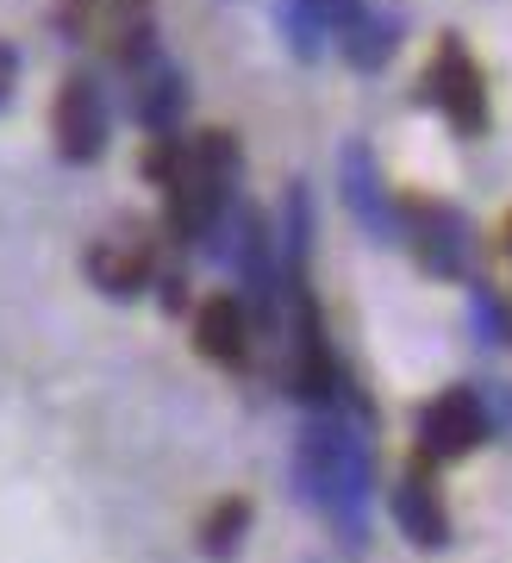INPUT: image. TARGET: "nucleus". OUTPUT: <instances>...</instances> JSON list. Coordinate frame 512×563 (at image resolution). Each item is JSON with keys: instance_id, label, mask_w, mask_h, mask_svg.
<instances>
[{"instance_id": "10", "label": "nucleus", "mask_w": 512, "mask_h": 563, "mask_svg": "<svg viewBox=\"0 0 512 563\" xmlns=\"http://www.w3.org/2000/svg\"><path fill=\"white\" fill-rule=\"evenodd\" d=\"M419 257H425V269L432 276H463L469 269V220L463 213H450V207H425L419 213Z\"/></svg>"}, {"instance_id": "3", "label": "nucleus", "mask_w": 512, "mask_h": 563, "mask_svg": "<svg viewBox=\"0 0 512 563\" xmlns=\"http://www.w3.org/2000/svg\"><path fill=\"white\" fill-rule=\"evenodd\" d=\"M481 439H488V401H481L475 388H444V395L419 413V451L432 463L469 457Z\"/></svg>"}, {"instance_id": "7", "label": "nucleus", "mask_w": 512, "mask_h": 563, "mask_svg": "<svg viewBox=\"0 0 512 563\" xmlns=\"http://www.w3.org/2000/svg\"><path fill=\"white\" fill-rule=\"evenodd\" d=\"M151 276H157V251L144 239H100L88 251V282L100 295H113V301H132Z\"/></svg>"}, {"instance_id": "12", "label": "nucleus", "mask_w": 512, "mask_h": 563, "mask_svg": "<svg viewBox=\"0 0 512 563\" xmlns=\"http://www.w3.org/2000/svg\"><path fill=\"white\" fill-rule=\"evenodd\" d=\"M244 526H251V507L244 501H225L213 520L200 526V544H207V558H232L237 539H244Z\"/></svg>"}, {"instance_id": "6", "label": "nucleus", "mask_w": 512, "mask_h": 563, "mask_svg": "<svg viewBox=\"0 0 512 563\" xmlns=\"http://www.w3.org/2000/svg\"><path fill=\"white\" fill-rule=\"evenodd\" d=\"M337 181H344V207L356 213V225L369 232V239H400V213L388 201V188L375 176V163L363 144H344V157H337Z\"/></svg>"}, {"instance_id": "13", "label": "nucleus", "mask_w": 512, "mask_h": 563, "mask_svg": "<svg viewBox=\"0 0 512 563\" xmlns=\"http://www.w3.org/2000/svg\"><path fill=\"white\" fill-rule=\"evenodd\" d=\"M469 325L481 344H512V313L500 307V295L493 288H475L469 295Z\"/></svg>"}, {"instance_id": "1", "label": "nucleus", "mask_w": 512, "mask_h": 563, "mask_svg": "<svg viewBox=\"0 0 512 563\" xmlns=\"http://www.w3.org/2000/svg\"><path fill=\"white\" fill-rule=\"evenodd\" d=\"M294 483L307 495L319 520H332L350 544H363L369 532V495H375V476H369V444L350 420H307L294 439Z\"/></svg>"}, {"instance_id": "4", "label": "nucleus", "mask_w": 512, "mask_h": 563, "mask_svg": "<svg viewBox=\"0 0 512 563\" xmlns=\"http://www.w3.org/2000/svg\"><path fill=\"white\" fill-rule=\"evenodd\" d=\"M425 95H432V107L456 125V132H481V125H488V81H481V69L469 63V51L456 38L444 44V57L432 63Z\"/></svg>"}, {"instance_id": "11", "label": "nucleus", "mask_w": 512, "mask_h": 563, "mask_svg": "<svg viewBox=\"0 0 512 563\" xmlns=\"http://www.w3.org/2000/svg\"><path fill=\"white\" fill-rule=\"evenodd\" d=\"M181 107H188V81H181V69H144L138 120L151 125V132H163L169 120H181Z\"/></svg>"}, {"instance_id": "15", "label": "nucleus", "mask_w": 512, "mask_h": 563, "mask_svg": "<svg viewBox=\"0 0 512 563\" xmlns=\"http://www.w3.org/2000/svg\"><path fill=\"white\" fill-rule=\"evenodd\" d=\"M13 81H20V57L0 44V107H7V95H13Z\"/></svg>"}, {"instance_id": "14", "label": "nucleus", "mask_w": 512, "mask_h": 563, "mask_svg": "<svg viewBox=\"0 0 512 563\" xmlns=\"http://www.w3.org/2000/svg\"><path fill=\"white\" fill-rule=\"evenodd\" d=\"M300 7L313 13V25L325 32V38H332V32H344V25L363 13V0H300Z\"/></svg>"}, {"instance_id": "9", "label": "nucleus", "mask_w": 512, "mask_h": 563, "mask_svg": "<svg viewBox=\"0 0 512 563\" xmlns=\"http://www.w3.org/2000/svg\"><path fill=\"white\" fill-rule=\"evenodd\" d=\"M194 344L213 363H244V351H251V307L237 295H213L194 320Z\"/></svg>"}, {"instance_id": "5", "label": "nucleus", "mask_w": 512, "mask_h": 563, "mask_svg": "<svg viewBox=\"0 0 512 563\" xmlns=\"http://www.w3.org/2000/svg\"><path fill=\"white\" fill-rule=\"evenodd\" d=\"M107 95L88 76H69L57 95V151L69 163H94L107 151Z\"/></svg>"}, {"instance_id": "2", "label": "nucleus", "mask_w": 512, "mask_h": 563, "mask_svg": "<svg viewBox=\"0 0 512 563\" xmlns=\"http://www.w3.org/2000/svg\"><path fill=\"white\" fill-rule=\"evenodd\" d=\"M151 169L169 188V225L181 239H207L219 220H225V201L237 188V144L207 132L194 144H163Z\"/></svg>"}, {"instance_id": "8", "label": "nucleus", "mask_w": 512, "mask_h": 563, "mask_svg": "<svg viewBox=\"0 0 512 563\" xmlns=\"http://www.w3.org/2000/svg\"><path fill=\"white\" fill-rule=\"evenodd\" d=\"M394 520H400V532H407L419 551H444V544H450V514H444V501H437V488H432V476H425V470L400 476Z\"/></svg>"}]
</instances>
